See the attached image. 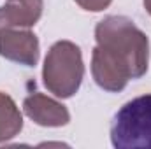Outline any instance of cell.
<instances>
[{"instance_id": "obj_1", "label": "cell", "mask_w": 151, "mask_h": 149, "mask_svg": "<svg viewBox=\"0 0 151 149\" xmlns=\"http://www.w3.org/2000/svg\"><path fill=\"white\" fill-rule=\"evenodd\" d=\"M91 75L99 88L119 93L150 65V39L125 16H107L95 27Z\"/></svg>"}, {"instance_id": "obj_2", "label": "cell", "mask_w": 151, "mask_h": 149, "mask_svg": "<svg viewBox=\"0 0 151 149\" xmlns=\"http://www.w3.org/2000/svg\"><path fill=\"white\" fill-rule=\"evenodd\" d=\"M84 77V63L79 46L70 40L55 42L42 67V81L49 93L58 98H70L81 88Z\"/></svg>"}, {"instance_id": "obj_3", "label": "cell", "mask_w": 151, "mask_h": 149, "mask_svg": "<svg viewBox=\"0 0 151 149\" xmlns=\"http://www.w3.org/2000/svg\"><path fill=\"white\" fill-rule=\"evenodd\" d=\"M111 144L116 149H151V93L135 97L114 114Z\"/></svg>"}, {"instance_id": "obj_4", "label": "cell", "mask_w": 151, "mask_h": 149, "mask_svg": "<svg viewBox=\"0 0 151 149\" xmlns=\"http://www.w3.org/2000/svg\"><path fill=\"white\" fill-rule=\"evenodd\" d=\"M39 39L30 28H5L0 30V56L25 65L35 67L39 62Z\"/></svg>"}, {"instance_id": "obj_5", "label": "cell", "mask_w": 151, "mask_h": 149, "mask_svg": "<svg viewBox=\"0 0 151 149\" xmlns=\"http://www.w3.org/2000/svg\"><path fill=\"white\" fill-rule=\"evenodd\" d=\"M23 111L35 125L46 128H60L70 121L69 109L44 93H30L23 100Z\"/></svg>"}, {"instance_id": "obj_6", "label": "cell", "mask_w": 151, "mask_h": 149, "mask_svg": "<svg viewBox=\"0 0 151 149\" xmlns=\"http://www.w3.org/2000/svg\"><path fill=\"white\" fill-rule=\"evenodd\" d=\"M42 0H9L0 7V30L32 28L42 16Z\"/></svg>"}, {"instance_id": "obj_7", "label": "cell", "mask_w": 151, "mask_h": 149, "mask_svg": "<svg viewBox=\"0 0 151 149\" xmlns=\"http://www.w3.org/2000/svg\"><path fill=\"white\" fill-rule=\"evenodd\" d=\"M23 130V116L16 102L0 91V144L14 139Z\"/></svg>"}, {"instance_id": "obj_8", "label": "cell", "mask_w": 151, "mask_h": 149, "mask_svg": "<svg viewBox=\"0 0 151 149\" xmlns=\"http://www.w3.org/2000/svg\"><path fill=\"white\" fill-rule=\"evenodd\" d=\"M76 4L84 9V11H90V12H100L104 9H107L111 5L113 0H74Z\"/></svg>"}, {"instance_id": "obj_9", "label": "cell", "mask_w": 151, "mask_h": 149, "mask_svg": "<svg viewBox=\"0 0 151 149\" xmlns=\"http://www.w3.org/2000/svg\"><path fill=\"white\" fill-rule=\"evenodd\" d=\"M144 7H146V11H148V14L151 16V0H144Z\"/></svg>"}]
</instances>
